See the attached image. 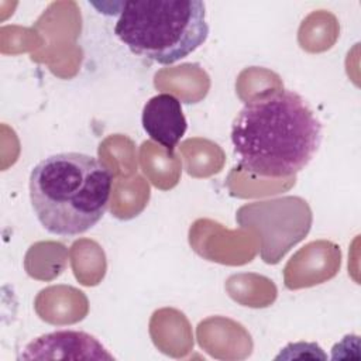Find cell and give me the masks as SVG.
<instances>
[{
	"label": "cell",
	"mask_w": 361,
	"mask_h": 361,
	"mask_svg": "<svg viewBox=\"0 0 361 361\" xmlns=\"http://www.w3.org/2000/svg\"><path fill=\"white\" fill-rule=\"evenodd\" d=\"M323 138L322 123L290 89L265 90L245 102L231 123L238 166L261 178H288L305 169Z\"/></svg>",
	"instance_id": "1"
},
{
	"label": "cell",
	"mask_w": 361,
	"mask_h": 361,
	"mask_svg": "<svg viewBox=\"0 0 361 361\" xmlns=\"http://www.w3.org/2000/svg\"><path fill=\"white\" fill-rule=\"evenodd\" d=\"M113 175L96 157L59 152L41 159L30 173L34 214L51 234L73 237L86 233L104 216Z\"/></svg>",
	"instance_id": "2"
},
{
	"label": "cell",
	"mask_w": 361,
	"mask_h": 361,
	"mask_svg": "<svg viewBox=\"0 0 361 361\" xmlns=\"http://www.w3.org/2000/svg\"><path fill=\"white\" fill-rule=\"evenodd\" d=\"M114 34L134 55L172 65L206 42V4L200 0L121 1Z\"/></svg>",
	"instance_id": "3"
},
{
	"label": "cell",
	"mask_w": 361,
	"mask_h": 361,
	"mask_svg": "<svg viewBox=\"0 0 361 361\" xmlns=\"http://www.w3.org/2000/svg\"><path fill=\"white\" fill-rule=\"evenodd\" d=\"M18 360H114V357L89 333L56 330L30 341Z\"/></svg>",
	"instance_id": "4"
},
{
	"label": "cell",
	"mask_w": 361,
	"mask_h": 361,
	"mask_svg": "<svg viewBox=\"0 0 361 361\" xmlns=\"http://www.w3.org/2000/svg\"><path fill=\"white\" fill-rule=\"evenodd\" d=\"M141 124L147 135L169 154L188 130L180 100L171 93H158L147 100L141 113Z\"/></svg>",
	"instance_id": "5"
}]
</instances>
